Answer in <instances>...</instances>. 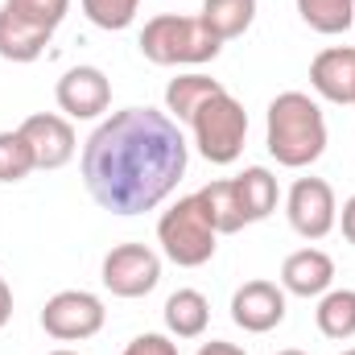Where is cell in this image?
Listing matches in <instances>:
<instances>
[{
  "label": "cell",
  "mask_w": 355,
  "mask_h": 355,
  "mask_svg": "<svg viewBox=\"0 0 355 355\" xmlns=\"http://www.w3.org/2000/svg\"><path fill=\"white\" fill-rule=\"evenodd\" d=\"M186 137L157 107L112 112L83 145L87 194L112 215H145L162 207L186 174Z\"/></svg>",
  "instance_id": "cell-1"
},
{
  "label": "cell",
  "mask_w": 355,
  "mask_h": 355,
  "mask_svg": "<svg viewBox=\"0 0 355 355\" xmlns=\"http://www.w3.org/2000/svg\"><path fill=\"white\" fill-rule=\"evenodd\" d=\"M265 145L285 170H306L327 153V116L306 91H281L268 103Z\"/></svg>",
  "instance_id": "cell-2"
},
{
  "label": "cell",
  "mask_w": 355,
  "mask_h": 355,
  "mask_svg": "<svg viewBox=\"0 0 355 355\" xmlns=\"http://www.w3.org/2000/svg\"><path fill=\"white\" fill-rule=\"evenodd\" d=\"M219 50H223V42L202 25V17L162 12V17L145 21V29H141V54L153 67H202V62H215Z\"/></svg>",
  "instance_id": "cell-3"
},
{
  "label": "cell",
  "mask_w": 355,
  "mask_h": 355,
  "mask_svg": "<svg viewBox=\"0 0 355 355\" xmlns=\"http://www.w3.org/2000/svg\"><path fill=\"white\" fill-rule=\"evenodd\" d=\"M67 12H71V0H4L0 4V58L37 62Z\"/></svg>",
  "instance_id": "cell-4"
},
{
  "label": "cell",
  "mask_w": 355,
  "mask_h": 355,
  "mask_svg": "<svg viewBox=\"0 0 355 355\" xmlns=\"http://www.w3.org/2000/svg\"><path fill=\"white\" fill-rule=\"evenodd\" d=\"M194 132L198 153L211 166H232L244 153V137H248V112L232 91H219L211 99H202L194 107V116L186 120Z\"/></svg>",
  "instance_id": "cell-5"
},
{
  "label": "cell",
  "mask_w": 355,
  "mask_h": 355,
  "mask_svg": "<svg viewBox=\"0 0 355 355\" xmlns=\"http://www.w3.org/2000/svg\"><path fill=\"white\" fill-rule=\"evenodd\" d=\"M157 240H162V252H166L178 268L207 265V261L215 257V248H219V244H215L219 232H215V223H211V215H207V207H202L198 194L178 198L174 207L157 219Z\"/></svg>",
  "instance_id": "cell-6"
},
{
  "label": "cell",
  "mask_w": 355,
  "mask_h": 355,
  "mask_svg": "<svg viewBox=\"0 0 355 355\" xmlns=\"http://www.w3.org/2000/svg\"><path fill=\"white\" fill-rule=\"evenodd\" d=\"M107 322V310L103 302L87 293V289H62L46 302L42 310V331L58 343H83V339H95Z\"/></svg>",
  "instance_id": "cell-7"
},
{
  "label": "cell",
  "mask_w": 355,
  "mask_h": 355,
  "mask_svg": "<svg viewBox=\"0 0 355 355\" xmlns=\"http://www.w3.org/2000/svg\"><path fill=\"white\" fill-rule=\"evenodd\" d=\"M99 277H103V289L112 297H145L162 281V257L145 244H116L103 257Z\"/></svg>",
  "instance_id": "cell-8"
},
{
  "label": "cell",
  "mask_w": 355,
  "mask_h": 355,
  "mask_svg": "<svg viewBox=\"0 0 355 355\" xmlns=\"http://www.w3.org/2000/svg\"><path fill=\"white\" fill-rule=\"evenodd\" d=\"M285 215H289V227L302 236V240H322L335 232L339 223V202H335V190L327 178H297L289 186V198H285Z\"/></svg>",
  "instance_id": "cell-9"
},
{
  "label": "cell",
  "mask_w": 355,
  "mask_h": 355,
  "mask_svg": "<svg viewBox=\"0 0 355 355\" xmlns=\"http://www.w3.org/2000/svg\"><path fill=\"white\" fill-rule=\"evenodd\" d=\"M21 137L29 141L37 170H62V166L75 162V153H79V137H75L71 120H67V116H54V112H33V116H25V120H21Z\"/></svg>",
  "instance_id": "cell-10"
},
{
  "label": "cell",
  "mask_w": 355,
  "mask_h": 355,
  "mask_svg": "<svg viewBox=\"0 0 355 355\" xmlns=\"http://www.w3.org/2000/svg\"><path fill=\"white\" fill-rule=\"evenodd\" d=\"M232 322L248 335H268L285 322V289L272 281H244L232 293Z\"/></svg>",
  "instance_id": "cell-11"
},
{
  "label": "cell",
  "mask_w": 355,
  "mask_h": 355,
  "mask_svg": "<svg viewBox=\"0 0 355 355\" xmlns=\"http://www.w3.org/2000/svg\"><path fill=\"white\" fill-rule=\"evenodd\" d=\"M54 99L67 112V120H95L112 103V83H107V75L99 67H71L58 79Z\"/></svg>",
  "instance_id": "cell-12"
},
{
  "label": "cell",
  "mask_w": 355,
  "mask_h": 355,
  "mask_svg": "<svg viewBox=\"0 0 355 355\" xmlns=\"http://www.w3.org/2000/svg\"><path fill=\"white\" fill-rule=\"evenodd\" d=\"M310 87L327 103H355V46H327L310 62Z\"/></svg>",
  "instance_id": "cell-13"
},
{
  "label": "cell",
  "mask_w": 355,
  "mask_h": 355,
  "mask_svg": "<svg viewBox=\"0 0 355 355\" xmlns=\"http://www.w3.org/2000/svg\"><path fill=\"white\" fill-rule=\"evenodd\" d=\"M335 285V261L322 248H297L281 265V289L293 297H322Z\"/></svg>",
  "instance_id": "cell-14"
},
{
  "label": "cell",
  "mask_w": 355,
  "mask_h": 355,
  "mask_svg": "<svg viewBox=\"0 0 355 355\" xmlns=\"http://www.w3.org/2000/svg\"><path fill=\"white\" fill-rule=\"evenodd\" d=\"M232 186H236V198H240V211H244L248 223H261L277 211L281 190H277V178L268 174L265 166H248L240 178H232Z\"/></svg>",
  "instance_id": "cell-15"
},
{
  "label": "cell",
  "mask_w": 355,
  "mask_h": 355,
  "mask_svg": "<svg viewBox=\"0 0 355 355\" xmlns=\"http://www.w3.org/2000/svg\"><path fill=\"white\" fill-rule=\"evenodd\" d=\"M166 327L174 339H198L211 322V302L198 293V289H178L166 297Z\"/></svg>",
  "instance_id": "cell-16"
},
{
  "label": "cell",
  "mask_w": 355,
  "mask_h": 355,
  "mask_svg": "<svg viewBox=\"0 0 355 355\" xmlns=\"http://www.w3.org/2000/svg\"><path fill=\"white\" fill-rule=\"evenodd\" d=\"M314 322L327 339L335 343H347L355 339V289H327L318 297V310H314Z\"/></svg>",
  "instance_id": "cell-17"
},
{
  "label": "cell",
  "mask_w": 355,
  "mask_h": 355,
  "mask_svg": "<svg viewBox=\"0 0 355 355\" xmlns=\"http://www.w3.org/2000/svg\"><path fill=\"white\" fill-rule=\"evenodd\" d=\"M198 17L219 42H232V37L248 33V25L257 21V0H202Z\"/></svg>",
  "instance_id": "cell-18"
},
{
  "label": "cell",
  "mask_w": 355,
  "mask_h": 355,
  "mask_svg": "<svg viewBox=\"0 0 355 355\" xmlns=\"http://www.w3.org/2000/svg\"><path fill=\"white\" fill-rule=\"evenodd\" d=\"M219 91H227V87L219 79H211V75H178V79H170V87H166V116L182 124V120L194 116V107L202 99H211Z\"/></svg>",
  "instance_id": "cell-19"
},
{
  "label": "cell",
  "mask_w": 355,
  "mask_h": 355,
  "mask_svg": "<svg viewBox=\"0 0 355 355\" xmlns=\"http://www.w3.org/2000/svg\"><path fill=\"white\" fill-rule=\"evenodd\" d=\"M198 198H202V207H207V215H211V223H215V232H219V236H236L240 227H248V219H244V211H240V198H236L232 178H219V182L202 186V190H198Z\"/></svg>",
  "instance_id": "cell-20"
},
{
  "label": "cell",
  "mask_w": 355,
  "mask_h": 355,
  "mask_svg": "<svg viewBox=\"0 0 355 355\" xmlns=\"http://www.w3.org/2000/svg\"><path fill=\"white\" fill-rule=\"evenodd\" d=\"M297 17L322 33V37H335V33H347L355 21V0H297Z\"/></svg>",
  "instance_id": "cell-21"
},
{
  "label": "cell",
  "mask_w": 355,
  "mask_h": 355,
  "mask_svg": "<svg viewBox=\"0 0 355 355\" xmlns=\"http://www.w3.org/2000/svg\"><path fill=\"white\" fill-rule=\"evenodd\" d=\"M33 170H37V162H33V149L21 137V128L0 132V182H21Z\"/></svg>",
  "instance_id": "cell-22"
},
{
  "label": "cell",
  "mask_w": 355,
  "mask_h": 355,
  "mask_svg": "<svg viewBox=\"0 0 355 355\" xmlns=\"http://www.w3.org/2000/svg\"><path fill=\"white\" fill-rule=\"evenodd\" d=\"M83 12L95 29H107V33H120L137 21L141 12V0H83Z\"/></svg>",
  "instance_id": "cell-23"
},
{
  "label": "cell",
  "mask_w": 355,
  "mask_h": 355,
  "mask_svg": "<svg viewBox=\"0 0 355 355\" xmlns=\"http://www.w3.org/2000/svg\"><path fill=\"white\" fill-rule=\"evenodd\" d=\"M120 355H178V343L170 335H153V331H149V335H137Z\"/></svg>",
  "instance_id": "cell-24"
},
{
  "label": "cell",
  "mask_w": 355,
  "mask_h": 355,
  "mask_svg": "<svg viewBox=\"0 0 355 355\" xmlns=\"http://www.w3.org/2000/svg\"><path fill=\"white\" fill-rule=\"evenodd\" d=\"M339 223H343V236H347V244H355V194L343 202V211H339Z\"/></svg>",
  "instance_id": "cell-25"
},
{
  "label": "cell",
  "mask_w": 355,
  "mask_h": 355,
  "mask_svg": "<svg viewBox=\"0 0 355 355\" xmlns=\"http://www.w3.org/2000/svg\"><path fill=\"white\" fill-rule=\"evenodd\" d=\"M198 355H248L244 347H236V343H223V339H211V343H202Z\"/></svg>",
  "instance_id": "cell-26"
},
{
  "label": "cell",
  "mask_w": 355,
  "mask_h": 355,
  "mask_svg": "<svg viewBox=\"0 0 355 355\" xmlns=\"http://www.w3.org/2000/svg\"><path fill=\"white\" fill-rule=\"evenodd\" d=\"M8 318H12V289H8V281L0 277V331L8 327Z\"/></svg>",
  "instance_id": "cell-27"
},
{
  "label": "cell",
  "mask_w": 355,
  "mask_h": 355,
  "mask_svg": "<svg viewBox=\"0 0 355 355\" xmlns=\"http://www.w3.org/2000/svg\"><path fill=\"white\" fill-rule=\"evenodd\" d=\"M277 355H306V352H297V347H285V352H277Z\"/></svg>",
  "instance_id": "cell-28"
},
{
  "label": "cell",
  "mask_w": 355,
  "mask_h": 355,
  "mask_svg": "<svg viewBox=\"0 0 355 355\" xmlns=\"http://www.w3.org/2000/svg\"><path fill=\"white\" fill-rule=\"evenodd\" d=\"M50 355H79V352H50Z\"/></svg>",
  "instance_id": "cell-29"
},
{
  "label": "cell",
  "mask_w": 355,
  "mask_h": 355,
  "mask_svg": "<svg viewBox=\"0 0 355 355\" xmlns=\"http://www.w3.org/2000/svg\"><path fill=\"white\" fill-rule=\"evenodd\" d=\"M343 355H355V347H347V352H343Z\"/></svg>",
  "instance_id": "cell-30"
}]
</instances>
